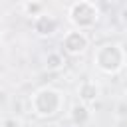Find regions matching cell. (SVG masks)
<instances>
[{"instance_id":"6da1fadb","label":"cell","mask_w":127,"mask_h":127,"mask_svg":"<svg viewBox=\"0 0 127 127\" xmlns=\"http://www.w3.org/2000/svg\"><path fill=\"white\" fill-rule=\"evenodd\" d=\"M93 62L103 73H117L125 64V52L117 44H103L97 48Z\"/></svg>"},{"instance_id":"7a4b0ae2","label":"cell","mask_w":127,"mask_h":127,"mask_svg":"<svg viewBox=\"0 0 127 127\" xmlns=\"http://www.w3.org/2000/svg\"><path fill=\"white\" fill-rule=\"evenodd\" d=\"M32 109L40 117H52L62 109V93L52 87H42L32 95Z\"/></svg>"},{"instance_id":"3957f363","label":"cell","mask_w":127,"mask_h":127,"mask_svg":"<svg viewBox=\"0 0 127 127\" xmlns=\"http://www.w3.org/2000/svg\"><path fill=\"white\" fill-rule=\"evenodd\" d=\"M69 20L71 24L75 26V30L83 32L91 26L97 24L99 20V8L95 2H89V0H79V2H73L69 6Z\"/></svg>"},{"instance_id":"277c9868","label":"cell","mask_w":127,"mask_h":127,"mask_svg":"<svg viewBox=\"0 0 127 127\" xmlns=\"http://www.w3.org/2000/svg\"><path fill=\"white\" fill-rule=\"evenodd\" d=\"M87 46H89V38L85 36V32H79V30L67 32V34L64 36V40H62V48H64V52L69 54V56H79V54H83V52L87 50Z\"/></svg>"},{"instance_id":"5b68a950","label":"cell","mask_w":127,"mask_h":127,"mask_svg":"<svg viewBox=\"0 0 127 127\" xmlns=\"http://www.w3.org/2000/svg\"><path fill=\"white\" fill-rule=\"evenodd\" d=\"M60 28V22L58 18L50 16V14H40L38 18H34V30L40 34V36H54Z\"/></svg>"},{"instance_id":"8992f818","label":"cell","mask_w":127,"mask_h":127,"mask_svg":"<svg viewBox=\"0 0 127 127\" xmlns=\"http://www.w3.org/2000/svg\"><path fill=\"white\" fill-rule=\"evenodd\" d=\"M99 95V87L95 81H83L79 85V97L83 103H89V101H95V97Z\"/></svg>"},{"instance_id":"52a82bcc","label":"cell","mask_w":127,"mask_h":127,"mask_svg":"<svg viewBox=\"0 0 127 127\" xmlns=\"http://www.w3.org/2000/svg\"><path fill=\"white\" fill-rule=\"evenodd\" d=\"M71 121L75 125H83V123L89 121V109L85 107V103L73 105V109H71Z\"/></svg>"},{"instance_id":"ba28073f","label":"cell","mask_w":127,"mask_h":127,"mask_svg":"<svg viewBox=\"0 0 127 127\" xmlns=\"http://www.w3.org/2000/svg\"><path fill=\"white\" fill-rule=\"evenodd\" d=\"M64 64H65V60H64V56L60 54V52H52V54H48V58H46V67L48 69H60V67H64Z\"/></svg>"},{"instance_id":"9c48e42d","label":"cell","mask_w":127,"mask_h":127,"mask_svg":"<svg viewBox=\"0 0 127 127\" xmlns=\"http://www.w3.org/2000/svg\"><path fill=\"white\" fill-rule=\"evenodd\" d=\"M22 8L28 12V16H34V18H38L40 14H44V4L42 2H26V4H22Z\"/></svg>"},{"instance_id":"30bf717a","label":"cell","mask_w":127,"mask_h":127,"mask_svg":"<svg viewBox=\"0 0 127 127\" xmlns=\"http://www.w3.org/2000/svg\"><path fill=\"white\" fill-rule=\"evenodd\" d=\"M2 127H20V121H18V119H14V117H8V119H4Z\"/></svg>"},{"instance_id":"8fae6325","label":"cell","mask_w":127,"mask_h":127,"mask_svg":"<svg viewBox=\"0 0 127 127\" xmlns=\"http://www.w3.org/2000/svg\"><path fill=\"white\" fill-rule=\"evenodd\" d=\"M121 20H123V24H127V6L121 10Z\"/></svg>"}]
</instances>
